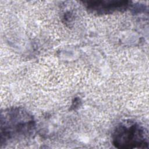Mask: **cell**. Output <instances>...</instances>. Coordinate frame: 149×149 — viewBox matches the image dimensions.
Returning <instances> with one entry per match:
<instances>
[{"label": "cell", "mask_w": 149, "mask_h": 149, "mask_svg": "<svg viewBox=\"0 0 149 149\" xmlns=\"http://www.w3.org/2000/svg\"><path fill=\"white\" fill-rule=\"evenodd\" d=\"M22 112L17 110H9L2 112L1 119V144L25 133L30 129L31 121L27 116L22 119Z\"/></svg>", "instance_id": "obj_1"}, {"label": "cell", "mask_w": 149, "mask_h": 149, "mask_svg": "<svg viewBox=\"0 0 149 149\" xmlns=\"http://www.w3.org/2000/svg\"><path fill=\"white\" fill-rule=\"evenodd\" d=\"M143 131L135 125L119 126L113 136V144L119 148H133L144 147Z\"/></svg>", "instance_id": "obj_2"}]
</instances>
